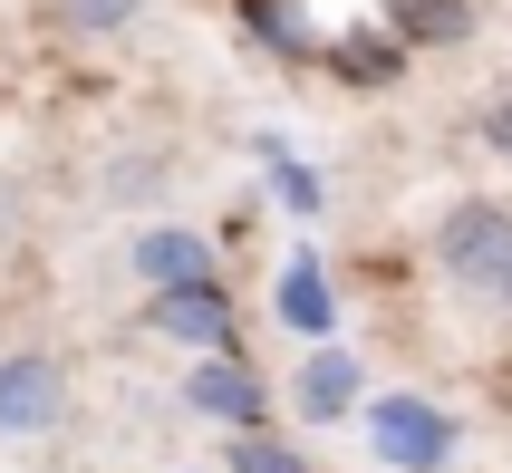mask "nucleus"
<instances>
[{"mask_svg": "<svg viewBox=\"0 0 512 473\" xmlns=\"http://www.w3.org/2000/svg\"><path fill=\"white\" fill-rule=\"evenodd\" d=\"M58 416H68V367L49 348H0V445L58 435Z\"/></svg>", "mask_w": 512, "mask_h": 473, "instance_id": "obj_2", "label": "nucleus"}, {"mask_svg": "<svg viewBox=\"0 0 512 473\" xmlns=\"http://www.w3.org/2000/svg\"><path fill=\"white\" fill-rule=\"evenodd\" d=\"M184 406H194L203 425H223V435H252V425H271V387H261V367L242 358V348H213V358H194V377H184Z\"/></svg>", "mask_w": 512, "mask_h": 473, "instance_id": "obj_3", "label": "nucleus"}, {"mask_svg": "<svg viewBox=\"0 0 512 473\" xmlns=\"http://www.w3.org/2000/svg\"><path fill=\"white\" fill-rule=\"evenodd\" d=\"M223 473H310V454L290 445V435H271V425H252V435L223 445Z\"/></svg>", "mask_w": 512, "mask_h": 473, "instance_id": "obj_9", "label": "nucleus"}, {"mask_svg": "<svg viewBox=\"0 0 512 473\" xmlns=\"http://www.w3.org/2000/svg\"><path fill=\"white\" fill-rule=\"evenodd\" d=\"M512 261V213L503 203H455L445 223H435V271L464 280V290H493Z\"/></svg>", "mask_w": 512, "mask_h": 473, "instance_id": "obj_4", "label": "nucleus"}, {"mask_svg": "<svg viewBox=\"0 0 512 473\" xmlns=\"http://www.w3.org/2000/svg\"><path fill=\"white\" fill-rule=\"evenodd\" d=\"M145 329L213 358V348H232L242 319H232V290H223V280H184V290H155V300H145Z\"/></svg>", "mask_w": 512, "mask_h": 473, "instance_id": "obj_5", "label": "nucleus"}, {"mask_svg": "<svg viewBox=\"0 0 512 473\" xmlns=\"http://www.w3.org/2000/svg\"><path fill=\"white\" fill-rule=\"evenodd\" d=\"M165 184H174L165 155H116V165H107V194L116 203H145V194H165Z\"/></svg>", "mask_w": 512, "mask_h": 473, "instance_id": "obj_10", "label": "nucleus"}, {"mask_svg": "<svg viewBox=\"0 0 512 473\" xmlns=\"http://www.w3.org/2000/svg\"><path fill=\"white\" fill-rule=\"evenodd\" d=\"M358 396H368V377H358V358H348L339 338H329V348H310V358H300V377H290V406H300L310 425L358 416Z\"/></svg>", "mask_w": 512, "mask_h": 473, "instance_id": "obj_6", "label": "nucleus"}, {"mask_svg": "<svg viewBox=\"0 0 512 473\" xmlns=\"http://www.w3.org/2000/svg\"><path fill=\"white\" fill-rule=\"evenodd\" d=\"M484 145H493V155H512V87L484 107Z\"/></svg>", "mask_w": 512, "mask_h": 473, "instance_id": "obj_13", "label": "nucleus"}, {"mask_svg": "<svg viewBox=\"0 0 512 473\" xmlns=\"http://www.w3.org/2000/svg\"><path fill=\"white\" fill-rule=\"evenodd\" d=\"M126 261H136V280H145V290H184V280H213V242H203V232H184V223L136 232V242H126Z\"/></svg>", "mask_w": 512, "mask_h": 473, "instance_id": "obj_7", "label": "nucleus"}, {"mask_svg": "<svg viewBox=\"0 0 512 473\" xmlns=\"http://www.w3.org/2000/svg\"><path fill=\"white\" fill-rule=\"evenodd\" d=\"M464 29H474L464 0H406V39H435V49H445V39H464Z\"/></svg>", "mask_w": 512, "mask_h": 473, "instance_id": "obj_11", "label": "nucleus"}, {"mask_svg": "<svg viewBox=\"0 0 512 473\" xmlns=\"http://www.w3.org/2000/svg\"><path fill=\"white\" fill-rule=\"evenodd\" d=\"M281 319L310 338V348H329V329H339V290H329V271H319L310 251L281 271Z\"/></svg>", "mask_w": 512, "mask_h": 473, "instance_id": "obj_8", "label": "nucleus"}, {"mask_svg": "<svg viewBox=\"0 0 512 473\" xmlns=\"http://www.w3.org/2000/svg\"><path fill=\"white\" fill-rule=\"evenodd\" d=\"M368 445L397 473H445L455 464V416L426 396H368Z\"/></svg>", "mask_w": 512, "mask_h": 473, "instance_id": "obj_1", "label": "nucleus"}, {"mask_svg": "<svg viewBox=\"0 0 512 473\" xmlns=\"http://www.w3.org/2000/svg\"><path fill=\"white\" fill-rule=\"evenodd\" d=\"M484 300H503V309H512V261H503V280H493V290H484Z\"/></svg>", "mask_w": 512, "mask_h": 473, "instance_id": "obj_14", "label": "nucleus"}, {"mask_svg": "<svg viewBox=\"0 0 512 473\" xmlns=\"http://www.w3.org/2000/svg\"><path fill=\"white\" fill-rule=\"evenodd\" d=\"M68 10H78L87 29H126V20H136V0H68Z\"/></svg>", "mask_w": 512, "mask_h": 473, "instance_id": "obj_12", "label": "nucleus"}]
</instances>
